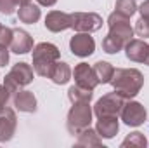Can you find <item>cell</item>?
I'll return each instance as SVG.
<instances>
[{"instance_id":"ba28073f","label":"cell","mask_w":149,"mask_h":148,"mask_svg":"<svg viewBox=\"0 0 149 148\" xmlns=\"http://www.w3.org/2000/svg\"><path fill=\"white\" fill-rule=\"evenodd\" d=\"M120 115H121V120H123L127 125H130V127L142 125V124L146 122V118H148L146 108H144L141 103H137V101H128V103H125V106H123V110H121Z\"/></svg>"},{"instance_id":"d4e9b609","label":"cell","mask_w":149,"mask_h":148,"mask_svg":"<svg viewBox=\"0 0 149 148\" xmlns=\"http://www.w3.org/2000/svg\"><path fill=\"white\" fill-rule=\"evenodd\" d=\"M16 0H0V12L5 16H10L16 9Z\"/></svg>"},{"instance_id":"484cf974","label":"cell","mask_w":149,"mask_h":148,"mask_svg":"<svg viewBox=\"0 0 149 148\" xmlns=\"http://www.w3.org/2000/svg\"><path fill=\"white\" fill-rule=\"evenodd\" d=\"M10 40H12V28H7V26H2L0 30V45H10Z\"/></svg>"},{"instance_id":"277c9868","label":"cell","mask_w":149,"mask_h":148,"mask_svg":"<svg viewBox=\"0 0 149 148\" xmlns=\"http://www.w3.org/2000/svg\"><path fill=\"white\" fill-rule=\"evenodd\" d=\"M33 80V68L28 63H17L12 66V70L5 75L3 78V85L7 87V91L10 94H16L21 87L28 85Z\"/></svg>"},{"instance_id":"2e32d148","label":"cell","mask_w":149,"mask_h":148,"mask_svg":"<svg viewBox=\"0 0 149 148\" xmlns=\"http://www.w3.org/2000/svg\"><path fill=\"white\" fill-rule=\"evenodd\" d=\"M14 106L19 111L33 113L37 111V98L31 91H17L14 94Z\"/></svg>"},{"instance_id":"9c48e42d","label":"cell","mask_w":149,"mask_h":148,"mask_svg":"<svg viewBox=\"0 0 149 148\" xmlns=\"http://www.w3.org/2000/svg\"><path fill=\"white\" fill-rule=\"evenodd\" d=\"M125 54L134 63H144L149 66V44L139 38H132L125 45Z\"/></svg>"},{"instance_id":"8992f818","label":"cell","mask_w":149,"mask_h":148,"mask_svg":"<svg viewBox=\"0 0 149 148\" xmlns=\"http://www.w3.org/2000/svg\"><path fill=\"white\" fill-rule=\"evenodd\" d=\"M102 18L95 12H73L71 14V28L78 33H94L101 30Z\"/></svg>"},{"instance_id":"f1b7e54d","label":"cell","mask_w":149,"mask_h":148,"mask_svg":"<svg viewBox=\"0 0 149 148\" xmlns=\"http://www.w3.org/2000/svg\"><path fill=\"white\" fill-rule=\"evenodd\" d=\"M137 11L141 12V18H149V0H144L141 7H137Z\"/></svg>"},{"instance_id":"f546056e","label":"cell","mask_w":149,"mask_h":148,"mask_svg":"<svg viewBox=\"0 0 149 148\" xmlns=\"http://www.w3.org/2000/svg\"><path fill=\"white\" fill-rule=\"evenodd\" d=\"M37 2L40 4V5H43V7H52L57 0H37Z\"/></svg>"},{"instance_id":"cb8c5ba5","label":"cell","mask_w":149,"mask_h":148,"mask_svg":"<svg viewBox=\"0 0 149 148\" xmlns=\"http://www.w3.org/2000/svg\"><path fill=\"white\" fill-rule=\"evenodd\" d=\"M135 33L142 38H149V18H141L135 23Z\"/></svg>"},{"instance_id":"d6986e66","label":"cell","mask_w":149,"mask_h":148,"mask_svg":"<svg viewBox=\"0 0 149 148\" xmlns=\"http://www.w3.org/2000/svg\"><path fill=\"white\" fill-rule=\"evenodd\" d=\"M17 18L21 23H26V25H33L40 19V9L37 5H33L31 2L26 4V5H21L19 7V12H17Z\"/></svg>"},{"instance_id":"7c38bea8","label":"cell","mask_w":149,"mask_h":148,"mask_svg":"<svg viewBox=\"0 0 149 148\" xmlns=\"http://www.w3.org/2000/svg\"><path fill=\"white\" fill-rule=\"evenodd\" d=\"M73 77L76 80V85L80 87H85V89H95L99 85V80L95 77V72L92 66H88L87 63H80L74 66V72H73Z\"/></svg>"},{"instance_id":"6da1fadb","label":"cell","mask_w":149,"mask_h":148,"mask_svg":"<svg viewBox=\"0 0 149 148\" xmlns=\"http://www.w3.org/2000/svg\"><path fill=\"white\" fill-rule=\"evenodd\" d=\"M109 84L125 99H132L141 92L144 85V75L137 68H116Z\"/></svg>"},{"instance_id":"7402d4cb","label":"cell","mask_w":149,"mask_h":148,"mask_svg":"<svg viewBox=\"0 0 149 148\" xmlns=\"http://www.w3.org/2000/svg\"><path fill=\"white\" fill-rule=\"evenodd\" d=\"M114 12H118L125 18H132L137 12V4H135V0H116Z\"/></svg>"},{"instance_id":"5bb4252c","label":"cell","mask_w":149,"mask_h":148,"mask_svg":"<svg viewBox=\"0 0 149 148\" xmlns=\"http://www.w3.org/2000/svg\"><path fill=\"white\" fill-rule=\"evenodd\" d=\"M10 51L16 54H26L30 51H33V38L28 32L14 28L12 30V40H10Z\"/></svg>"},{"instance_id":"8fae6325","label":"cell","mask_w":149,"mask_h":148,"mask_svg":"<svg viewBox=\"0 0 149 148\" xmlns=\"http://www.w3.org/2000/svg\"><path fill=\"white\" fill-rule=\"evenodd\" d=\"M16 125H17V120H16L14 110L5 106L3 110L0 111V143L10 141L14 138Z\"/></svg>"},{"instance_id":"30bf717a","label":"cell","mask_w":149,"mask_h":148,"mask_svg":"<svg viewBox=\"0 0 149 148\" xmlns=\"http://www.w3.org/2000/svg\"><path fill=\"white\" fill-rule=\"evenodd\" d=\"M70 49L74 56L78 58H87L94 54L95 51V42L90 37V33H76L70 40Z\"/></svg>"},{"instance_id":"603a6c76","label":"cell","mask_w":149,"mask_h":148,"mask_svg":"<svg viewBox=\"0 0 149 148\" xmlns=\"http://www.w3.org/2000/svg\"><path fill=\"white\" fill-rule=\"evenodd\" d=\"M148 145V141H146V136L142 134V132H130L125 140H123V143H121V148H144Z\"/></svg>"},{"instance_id":"ac0fdd59","label":"cell","mask_w":149,"mask_h":148,"mask_svg":"<svg viewBox=\"0 0 149 148\" xmlns=\"http://www.w3.org/2000/svg\"><path fill=\"white\" fill-rule=\"evenodd\" d=\"M76 147H88V148L90 147H102V140H101V136L97 134V131L87 127V129H83L81 132H78Z\"/></svg>"},{"instance_id":"4fadbf2b","label":"cell","mask_w":149,"mask_h":148,"mask_svg":"<svg viewBox=\"0 0 149 148\" xmlns=\"http://www.w3.org/2000/svg\"><path fill=\"white\" fill-rule=\"evenodd\" d=\"M45 28L49 32H54V33H59V32L71 28V14H66L61 11L49 12L45 18Z\"/></svg>"},{"instance_id":"ffe728a7","label":"cell","mask_w":149,"mask_h":148,"mask_svg":"<svg viewBox=\"0 0 149 148\" xmlns=\"http://www.w3.org/2000/svg\"><path fill=\"white\" fill-rule=\"evenodd\" d=\"M92 68L95 72V77H97L99 84H109L111 82V77L114 73V68L111 66V63H108V61H97Z\"/></svg>"},{"instance_id":"e0dca14e","label":"cell","mask_w":149,"mask_h":148,"mask_svg":"<svg viewBox=\"0 0 149 148\" xmlns=\"http://www.w3.org/2000/svg\"><path fill=\"white\" fill-rule=\"evenodd\" d=\"M49 78L57 84V85H64L70 82L71 78V68L68 66V63H63V61H56V65L52 66L50 73H49Z\"/></svg>"},{"instance_id":"5b68a950","label":"cell","mask_w":149,"mask_h":148,"mask_svg":"<svg viewBox=\"0 0 149 148\" xmlns=\"http://www.w3.org/2000/svg\"><path fill=\"white\" fill-rule=\"evenodd\" d=\"M125 103H127V99L121 94H118L116 91L108 92L94 105V113L97 118L99 117H118L123 110Z\"/></svg>"},{"instance_id":"4316f807","label":"cell","mask_w":149,"mask_h":148,"mask_svg":"<svg viewBox=\"0 0 149 148\" xmlns=\"http://www.w3.org/2000/svg\"><path fill=\"white\" fill-rule=\"evenodd\" d=\"M9 96H10V92L7 91V87H5V85H0V111L7 106Z\"/></svg>"},{"instance_id":"52a82bcc","label":"cell","mask_w":149,"mask_h":148,"mask_svg":"<svg viewBox=\"0 0 149 148\" xmlns=\"http://www.w3.org/2000/svg\"><path fill=\"white\" fill-rule=\"evenodd\" d=\"M108 25H109V37L120 40L121 44L127 45L128 40H132L134 37V28L130 26V21L128 18L118 14V12H113L111 16L108 18Z\"/></svg>"},{"instance_id":"9a60e30c","label":"cell","mask_w":149,"mask_h":148,"mask_svg":"<svg viewBox=\"0 0 149 148\" xmlns=\"http://www.w3.org/2000/svg\"><path fill=\"white\" fill-rule=\"evenodd\" d=\"M120 129V122H118V117H99L97 124H95V131L101 138L104 140H111L116 136Z\"/></svg>"},{"instance_id":"83f0119b","label":"cell","mask_w":149,"mask_h":148,"mask_svg":"<svg viewBox=\"0 0 149 148\" xmlns=\"http://www.w3.org/2000/svg\"><path fill=\"white\" fill-rule=\"evenodd\" d=\"M9 63V49L5 45H0V66H5Z\"/></svg>"},{"instance_id":"3957f363","label":"cell","mask_w":149,"mask_h":148,"mask_svg":"<svg viewBox=\"0 0 149 148\" xmlns=\"http://www.w3.org/2000/svg\"><path fill=\"white\" fill-rule=\"evenodd\" d=\"M92 122V106L90 101H80V103H73L71 110L68 111V131L71 134H78L83 129L90 127Z\"/></svg>"},{"instance_id":"44dd1931","label":"cell","mask_w":149,"mask_h":148,"mask_svg":"<svg viewBox=\"0 0 149 148\" xmlns=\"http://www.w3.org/2000/svg\"><path fill=\"white\" fill-rule=\"evenodd\" d=\"M94 96L92 89H85V87H80V85H73L68 89V98L71 103H80V101H90Z\"/></svg>"},{"instance_id":"4dcf8cb0","label":"cell","mask_w":149,"mask_h":148,"mask_svg":"<svg viewBox=\"0 0 149 148\" xmlns=\"http://www.w3.org/2000/svg\"><path fill=\"white\" fill-rule=\"evenodd\" d=\"M30 2H31V0H16V4H17L19 7H21V5H26V4H30Z\"/></svg>"},{"instance_id":"7a4b0ae2","label":"cell","mask_w":149,"mask_h":148,"mask_svg":"<svg viewBox=\"0 0 149 148\" xmlns=\"http://www.w3.org/2000/svg\"><path fill=\"white\" fill-rule=\"evenodd\" d=\"M59 49L50 42H42L33 49V72L40 77H49L56 61H59Z\"/></svg>"},{"instance_id":"1f68e13d","label":"cell","mask_w":149,"mask_h":148,"mask_svg":"<svg viewBox=\"0 0 149 148\" xmlns=\"http://www.w3.org/2000/svg\"><path fill=\"white\" fill-rule=\"evenodd\" d=\"M0 30H2V23H0Z\"/></svg>"}]
</instances>
